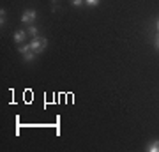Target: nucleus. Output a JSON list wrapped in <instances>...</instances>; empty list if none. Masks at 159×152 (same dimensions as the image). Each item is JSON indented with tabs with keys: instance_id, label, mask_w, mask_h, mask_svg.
<instances>
[{
	"instance_id": "423d86ee",
	"label": "nucleus",
	"mask_w": 159,
	"mask_h": 152,
	"mask_svg": "<svg viewBox=\"0 0 159 152\" xmlns=\"http://www.w3.org/2000/svg\"><path fill=\"white\" fill-rule=\"evenodd\" d=\"M29 34L32 35V37H37V27H34V25H29Z\"/></svg>"
},
{
	"instance_id": "7ed1b4c3",
	"label": "nucleus",
	"mask_w": 159,
	"mask_h": 152,
	"mask_svg": "<svg viewBox=\"0 0 159 152\" xmlns=\"http://www.w3.org/2000/svg\"><path fill=\"white\" fill-rule=\"evenodd\" d=\"M147 150L148 152H159V140H152L150 143L147 145Z\"/></svg>"
},
{
	"instance_id": "f03ea898",
	"label": "nucleus",
	"mask_w": 159,
	"mask_h": 152,
	"mask_svg": "<svg viewBox=\"0 0 159 152\" xmlns=\"http://www.w3.org/2000/svg\"><path fill=\"white\" fill-rule=\"evenodd\" d=\"M35 18H37V12H35L34 9H27V11L21 14V21L25 23V25H32V21H34Z\"/></svg>"
},
{
	"instance_id": "9d476101",
	"label": "nucleus",
	"mask_w": 159,
	"mask_h": 152,
	"mask_svg": "<svg viewBox=\"0 0 159 152\" xmlns=\"http://www.w3.org/2000/svg\"><path fill=\"white\" fill-rule=\"evenodd\" d=\"M154 46H156V50H159V34L156 35V39H154Z\"/></svg>"
},
{
	"instance_id": "39448f33",
	"label": "nucleus",
	"mask_w": 159,
	"mask_h": 152,
	"mask_svg": "<svg viewBox=\"0 0 159 152\" xmlns=\"http://www.w3.org/2000/svg\"><path fill=\"white\" fill-rule=\"evenodd\" d=\"M23 58H25V62H30V60H34L35 58V51H27V53H25V55H23Z\"/></svg>"
},
{
	"instance_id": "6e6552de",
	"label": "nucleus",
	"mask_w": 159,
	"mask_h": 152,
	"mask_svg": "<svg viewBox=\"0 0 159 152\" xmlns=\"http://www.w3.org/2000/svg\"><path fill=\"white\" fill-rule=\"evenodd\" d=\"M0 14H2V16H0V23L4 25V23H6V11L2 9V11H0Z\"/></svg>"
},
{
	"instance_id": "0eeeda50",
	"label": "nucleus",
	"mask_w": 159,
	"mask_h": 152,
	"mask_svg": "<svg viewBox=\"0 0 159 152\" xmlns=\"http://www.w3.org/2000/svg\"><path fill=\"white\" fill-rule=\"evenodd\" d=\"M99 2H101V0H85V4H87V6H90V7L99 6Z\"/></svg>"
},
{
	"instance_id": "20e7f679",
	"label": "nucleus",
	"mask_w": 159,
	"mask_h": 152,
	"mask_svg": "<svg viewBox=\"0 0 159 152\" xmlns=\"http://www.w3.org/2000/svg\"><path fill=\"white\" fill-rule=\"evenodd\" d=\"M25 37H27V34H25L23 30L14 32V41H16V43H25Z\"/></svg>"
},
{
	"instance_id": "9b49d317",
	"label": "nucleus",
	"mask_w": 159,
	"mask_h": 152,
	"mask_svg": "<svg viewBox=\"0 0 159 152\" xmlns=\"http://www.w3.org/2000/svg\"><path fill=\"white\" fill-rule=\"evenodd\" d=\"M157 32H159V28H157Z\"/></svg>"
},
{
	"instance_id": "1a4fd4ad",
	"label": "nucleus",
	"mask_w": 159,
	"mask_h": 152,
	"mask_svg": "<svg viewBox=\"0 0 159 152\" xmlns=\"http://www.w3.org/2000/svg\"><path fill=\"white\" fill-rule=\"evenodd\" d=\"M83 2H85V0H71V4H73V6H81Z\"/></svg>"
},
{
	"instance_id": "f257e3e1",
	"label": "nucleus",
	"mask_w": 159,
	"mask_h": 152,
	"mask_svg": "<svg viewBox=\"0 0 159 152\" xmlns=\"http://www.w3.org/2000/svg\"><path fill=\"white\" fill-rule=\"evenodd\" d=\"M30 48H32V51H35V53H41V51L44 50L46 46H48V41L44 39V37H32V41L29 43Z\"/></svg>"
}]
</instances>
